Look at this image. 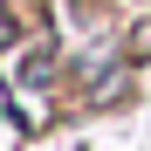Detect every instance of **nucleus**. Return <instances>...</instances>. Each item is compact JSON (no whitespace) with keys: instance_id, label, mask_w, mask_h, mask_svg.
I'll use <instances>...</instances> for the list:
<instances>
[{"instance_id":"2","label":"nucleus","mask_w":151,"mask_h":151,"mask_svg":"<svg viewBox=\"0 0 151 151\" xmlns=\"http://www.w3.org/2000/svg\"><path fill=\"white\" fill-rule=\"evenodd\" d=\"M14 35H21V21H14V14H7V7H0V48H7V41H14Z\"/></svg>"},{"instance_id":"1","label":"nucleus","mask_w":151,"mask_h":151,"mask_svg":"<svg viewBox=\"0 0 151 151\" xmlns=\"http://www.w3.org/2000/svg\"><path fill=\"white\" fill-rule=\"evenodd\" d=\"M131 55H151V21H137V28H131Z\"/></svg>"}]
</instances>
